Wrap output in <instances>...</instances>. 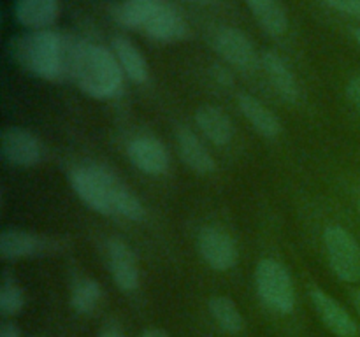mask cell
I'll use <instances>...</instances> for the list:
<instances>
[{
	"instance_id": "obj_1",
	"label": "cell",
	"mask_w": 360,
	"mask_h": 337,
	"mask_svg": "<svg viewBox=\"0 0 360 337\" xmlns=\"http://www.w3.org/2000/svg\"><path fill=\"white\" fill-rule=\"evenodd\" d=\"M84 41L53 30H28L13 39V58L27 72L48 81L72 79Z\"/></svg>"
},
{
	"instance_id": "obj_2",
	"label": "cell",
	"mask_w": 360,
	"mask_h": 337,
	"mask_svg": "<svg viewBox=\"0 0 360 337\" xmlns=\"http://www.w3.org/2000/svg\"><path fill=\"white\" fill-rule=\"evenodd\" d=\"M70 185L81 200L105 216H123L143 221L146 216L143 202L112 172L98 165H81L70 172Z\"/></svg>"
},
{
	"instance_id": "obj_3",
	"label": "cell",
	"mask_w": 360,
	"mask_h": 337,
	"mask_svg": "<svg viewBox=\"0 0 360 337\" xmlns=\"http://www.w3.org/2000/svg\"><path fill=\"white\" fill-rule=\"evenodd\" d=\"M122 65L115 53L91 42H83L74 67L72 79L83 93L94 98H115L123 90Z\"/></svg>"
},
{
	"instance_id": "obj_4",
	"label": "cell",
	"mask_w": 360,
	"mask_h": 337,
	"mask_svg": "<svg viewBox=\"0 0 360 337\" xmlns=\"http://www.w3.org/2000/svg\"><path fill=\"white\" fill-rule=\"evenodd\" d=\"M255 284L264 304L274 312L288 315L295 305V291L287 267L274 258L260 260L255 270Z\"/></svg>"
},
{
	"instance_id": "obj_5",
	"label": "cell",
	"mask_w": 360,
	"mask_h": 337,
	"mask_svg": "<svg viewBox=\"0 0 360 337\" xmlns=\"http://www.w3.org/2000/svg\"><path fill=\"white\" fill-rule=\"evenodd\" d=\"M323 246L330 269L340 279L355 283L360 279V246L357 239L341 225H330L323 232Z\"/></svg>"
},
{
	"instance_id": "obj_6",
	"label": "cell",
	"mask_w": 360,
	"mask_h": 337,
	"mask_svg": "<svg viewBox=\"0 0 360 337\" xmlns=\"http://www.w3.org/2000/svg\"><path fill=\"white\" fill-rule=\"evenodd\" d=\"M197 246L204 262L214 270H231L238 262L234 239L220 227H204L197 237Z\"/></svg>"
},
{
	"instance_id": "obj_7",
	"label": "cell",
	"mask_w": 360,
	"mask_h": 337,
	"mask_svg": "<svg viewBox=\"0 0 360 337\" xmlns=\"http://www.w3.org/2000/svg\"><path fill=\"white\" fill-rule=\"evenodd\" d=\"M2 158L14 167H34L42 160L41 140L28 130L9 126L0 139Z\"/></svg>"
},
{
	"instance_id": "obj_8",
	"label": "cell",
	"mask_w": 360,
	"mask_h": 337,
	"mask_svg": "<svg viewBox=\"0 0 360 337\" xmlns=\"http://www.w3.org/2000/svg\"><path fill=\"white\" fill-rule=\"evenodd\" d=\"M213 48L232 67L250 70L257 63V53L252 41L234 27H224L213 35Z\"/></svg>"
},
{
	"instance_id": "obj_9",
	"label": "cell",
	"mask_w": 360,
	"mask_h": 337,
	"mask_svg": "<svg viewBox=\"0 0 360 337\" xmlns=\"http://www.w3.org/2000/svg\"><path fill=\"white\" fill-rule=\"evenodd\" d=\"M109 272L120 290L134 291L139 286V267L134 251L122 239H109L105 244Z\"/></svg>"
},
{
	"instance_id": "obj_10",
	"label": "cell",
	"mask_w": 360,
	"mask_h": 337,
	"mask_svg": "<svg viewBox=\"0 0 360 337\" xmlns=\"http://www.w3.org/2000/svg\"><path fill=\"white\" fill-rule=\"evenodd\" d=\"M127 154H129V160L136 165V168H139L141 172L148 176L165 174L169 164H171L167 150L157 137H136L129 143Z\"/></svg>"
},
{
	"instance_id": "obj_11",
	"label": "cell",
	"mask_w": 360,
	"mask_h": 337,
	"mask_svg": "<svg viewBox=\"0 0 360 337\" xmlns=\"http://www.w3.org/2000/svg\"><path fill=\"white\" fill-rule=\"evenodd\" d=\"M311 304L316 315L322 319L323 325L338 337H355L357 336V323L350 316V312L340 304L334 297H330L323 290H311Z\"/></svg>"
},
{
	"instance_id": "obj_12",
	"label": "cell",
	"mask_w": 360,
	"mask_h": 337,
	"mask_svg": "<svg viewBox=\"0 0 360 337\" xmlns=\"http://www.w3.org/2000/svg\"><path fill=\"white\" fill-rule=\"evenodd\" d=\"M55 251V242L48 237L25 230H4L0 234V256L4 260H20Z\"/></svg>"
},
{
	"instance_id": "obj_13",
	"label": "cell",
	"mask_w": 360,
	"mask_h": 337,
	"mask_svg": "<svg viewBox=\"0 0 360 337\" xmlns=\"http://www.w3.org/2000/svg\"><path fill=\"white\" fill-rule=\"evenodd\" d=\"M143 30L155 41L176 42L188 35V25L183 20L174 4L164 0V4L158 7L157 13L151 16V20L148 21Z\"/></svg>"
},
{
	"instance_id": "obj_14",
	"label": "cell",
	"mask_w": 360,
	"mask_h": 337,
	"mask_svg": "<svg viewBox=\"0 0 360 337\" xmlns=\"http://www.w3.org/2000/svg\"><path fill=\"white\" fill-rule=\"evenodd\" d=\"M60 13L58 0H16L14 16L28 30H49Z\"/></svg>"
},
{
	"instance_id": "obj_15",
	"label": "cell",
	"mask_w": 360,
	"mask_h": 337,
	"mask_svg": "<svg viewBox=\"0 0 360 337\" xmlns=\"http://www.w3.org/2000/svg\"><path fill=\"white\" fill-rule=\"evenodd\" d=\"M176 143H178L179 157L193 172L211 174L217 168L214 158L211 157L210 150L204 146V143L197 137L195 132H192L186 126H181L176 133Z\"/></svg>"
},
{
	"instance_id": "obj_16",
	"label": "cell",
	"mask_w": 360,
	"mask_h": 337,
	"mask_svg": "<svg viewBox=\"0 0 360 337\" xmlns=\"http://www.w3.org/2000/svg\"><path fill=\"white\" fill-rule=\"evenodd\" d=\"M195 123L206 139L217 146H227L234 137L231 118L217 105H200L195 111Z\"/></svg>"
},
{
	"instance_id": "obj_17",
	"label": "cell",
	"mask_w": 360,
	"mask_h": 337,
	"mask_svg": "<svg viewBox=\"0 0 360 337\" xmlns=\"http://www.w3.org/2000/svg\"><path fill=\"white\" fill-rule=\"evenodd\" d=\"M262 65L278 95H281L288 102L297 100L299 84L287 62L276 51H266L262 55Z\"/></svg>"
},
{
	"instance_id": "obj_18",
	"label": "cell",
	"mask_w": 360,
	"mask_h": 337,
	"mask_svg": "<svg viewBox=\"0 0 360 337\" xmlns=\"http://www.w3.org/2000/svg\"><path fill=\"white\" fill-rule=\"evenodd\" d=\"M112 53H115L116 60L122 65L123 72L127 74L129 79H132L134 83H146L148 77H150V67H148L146 58H144L143 53L132 44L127 37L122 35H116L111 41Z\"/></svg>"
},
{
	"instance_id": "obj_19",
	"label": "cell",
	"mask_w": 360,
	"mask_h": 337,
	"mask_svg": "<svg viewBox=\"0 0 360 337\" xmlns=\"http://www.w3.org/2000/svg\"><path fill=\"white\" fill-rule=\"evenodd\" d=\"M164 0H122L112 7V18L132 30H143Z\"/></svg>"
},
{
	"instance_id": "obj_20",
	"label": "cell",
	"mask_w": 360,
	"mask_h": 337,
	"mask_svg": "<svg viewBox=\"0 0 360 337\" xmlns=\"http://www.w3.org/2000/svg\"><path fill=\"white\" fill-rule=\"evenodd\" d=\"M239 109L248 119L250 125L260 133V136L273 139L281 132V123L269 107L257 100L252 95H241L239 97Z\"/></svg>"
},
{
	"instance_id": "obj_21",
	"label": "cell",
	"mask_w": 360,
	"mask_h": 337,
	"mask_svg": "<svg viewBox=\"0 0 360 337\" xmlns=\"http://www.w3.org/2000/svg\"><path fill=\"white\" fill-rule=\"evenodd\" d=\"M253 18L273 37H280L288 28V16L280 0H246Z\"/></svg>"
},
{
	"instance_id": "obj_22",
	"label": "cell",
	"mask_w": 360,
	"mask_h": 337,
	"mask_svg": "<svg viewBox=\"0 0 360 337\" xmlns=\"http://www.w3.org/2000/svg\"><path fill=\"white\" fill-rule=\"evenodd\" d=\"M210 312L224 332L238 333L245 326V319H243L238 304L227 295H217V297L211 298Z\"/></svg>"
},
{
	"instance_id": "obj_23",
	"label": "cell",
	"mask_w": 360,
	"mask_h": 337,
	"mask_svg": "<svg viewBox=\"0 0 360 337\" xmlns=\"http://www.w3.org/2000/svg\"><path fill=\"white\" fill-rule=\"evenodd\" d=\"M102 298V288L91 277H83L77 281L70 293V304L81 315H90L95 311Z\"/></svg>"
},
{
	"instance_id": "obj_24",
	"label": "cell",
	"mask_w": 360,
	"mask_h": 337,
	"mask_svg": "<svg viewBox=\"0 0 360 337\" xmlns=\"http://www.w3.org/2000/svg\"><path fill=\"white\" fill-rule=\"evenodd\" d=\"M25 308V293L14 279H6L0 286V311L4 316L20 315Z\"/></svg>"
},
{
	"instance_id": "obj_25",
	"label": "cell",
	"mask_w": 360,
	"mask_h": 337,
	"mask_svg": "<svg viewBox=\"0 0 360 337\" xmlns=\"http://www.w3.org/2000/svg\"><path fill=\"white\" fill-rule=\"evenodd\" d=\"M323 2L340 13L360 16V0H323Z\"/></svg>"
},
{
	"instance_id": "obj_26",
	"label": "cell",
	"mask_w": 360,
	"mask_h": 337,
	"mask_svg": "<svg viewBox=\"0 0 360 337\" xmlns=\"http://www.w3.org/2000/svg\"><path fill=\"white\" fill-rule=\"evenodd\" d=\"M347 98L360 114V77H354L347 84Z\"/></svg>"
},
{
	"instance_id": "obj_27",
	"label": "cell",
	"mask_w": 360,
	"mask_h": 337,
	"mask_svg": "<svg viewBox=\"0 0 360 337\" xmlns=\"http://www.w3.org/2000/svg\"><path fill=\"white\" fill-rule=\"evenodd\" d=\"M0 337H21L20 329L14 323L4 322L2 326H0Z\"/></svg>"
},
{
	"instance_id": "obj_28",
	"label": "cell",
	"mask_w": 360,
	"mask_h": 337,
	"mask_svg": "<svg viewBox=\"0 0 360 337\" xmlns=\"http://www.w3.org/2000/svg\"><path fill=\"white\" fill-rule=\"evenodd\" d=\"M98 337H125V336H123V332L118 329V326L109 325V326H105L101 333H98Z\"/></svg>"
},
{
	"instance_id": "obj_29",
	"label": "cell",
	"mask_w": 360,
	"mask_h": 337,
	"mask_svg": "<svg viewBox=\"0 0 360 337\" xmlns=\"http://www.w3.org/2000/svg\"><path fill=\"white\" fill-rule=\"evenodd\" d=\"M139 337H169V333L165 332V330H160V329H148V330H144Z\"/></svg>"
},
{
	"instance_id": "obj_30",
	"label": "cell",
	"mask_w": 360,
	"mask_h": 337,
	"mask_svg": "<svg viewBox=\"0 0 360 337\" xmlns=\"http://www.w3.org/2000/svg\"><path fill=\"white\" fill-rule=\"evenodd\" d=\"M183 2L197 4V6H213V4H217L218 0H183Z\"/></svg>"
},
{
	"instance_id": "obj_31",
	"label": "cell",
	"mask_w": 360,
	"mask_h": 337,
	"mask_svg": "<svg viewBox=\"0 0 360 337\" xmlns=\"http://www.w3.org/2000/svg\"><path fill=\"white\" fill-rule=\"evenodd\" d=\"M354 304H355V308H357V311L360 315V290L354 291Z\"/></svg>"
},
{
	"instance_id": "obj_32",
	"label": "cell",
	"mask_w": 360,
	"mask_h": 337,
	"mask_svg": "<svg viewBox=\"0 0 360 337\" xmlns=\"http://www.w3.org/2000/svg\"><path fill=\"white\" fill-rule=\"evenodd\" d=\"M354 37H355V41H357L360 44V28H357V30L354 32Z\"/></svg>"
},
{
	"instance_id": "obj_33",
	"label": "cell",
	"mask_w": 360,
	"mask_h": 337,
	"mask_svg": "<svg viewBox=\"0 0 360 337\" xmlns=\"http://www.w3.org/2000/svg\"><path fill=\"white\" fill-rule=\"evenodd\" d=\"M359 209H360V199H359Z\"/></svg>"
}]
</instances>
